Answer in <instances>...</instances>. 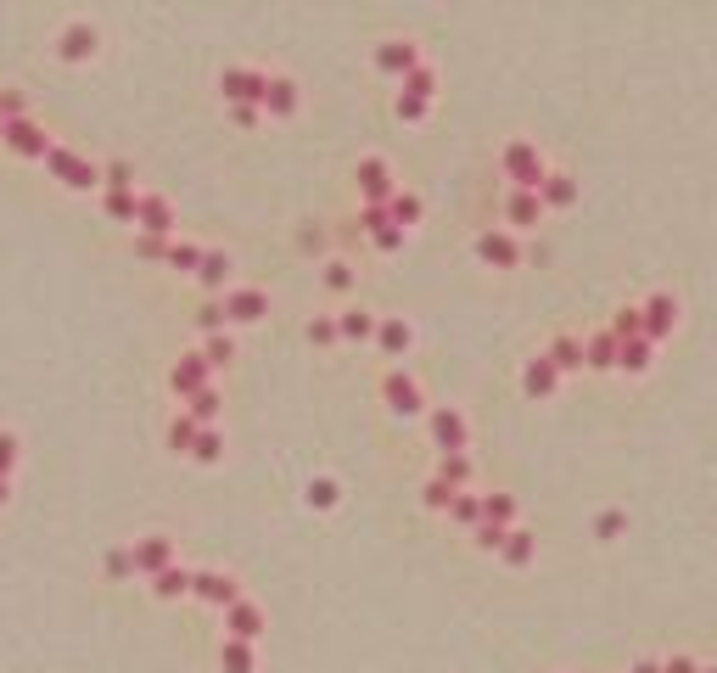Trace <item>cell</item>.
<instances>
[{
	"label": "cell",
	"instance_id": "cell-1",
	"mask_svg": "<svg viewBox=\"0 0 717 673\" xmlns=\"http://www.w3.org/2000/svg\"><path fill=\"white\" fill-rule=\"evenodd\" d=\"M499 169L510 174V191H544V180H549V169H544V158H538V146L533 141H505V152H499Z\"/></svg>",
	"mask_w": 717,
	"mask_h": 673
},
{
	"label": "cell",
	"instance_id": "cell-2",
	"mask_svg": "<svg viewBox=\"0 0 717 673\" xmlns=\"http://www.w3.org/2000/svg\"><path fill=\"white\" fill-rule=\"evenodd\" d=\"M45 174L68 191H96L101 186V163H90L85 152H73V146H51V158H45Z\"/></svg>",
	"mask_w": 717,
	"mask_h": 673
},
{
	"label": "cell",
	"instance_id": "cell-3",
	"mask_svg": "<svg viewBox=\"0 0 717 673\" xmlns=\"http://www.w3.org/2000/svg\"><path fill=\"white\" fill-rule=\"evenodd\" d=\"M426 438H432L437 455H465V449H471V421H465L454 404H432V416H426Z\"/></svg>",
	"mask_w": 717,
	"mask_h": 673
},
{
	"label": "cell",
	"instance_id": "cell-4",
	"mask_svg": "<svg viewBox=\"0 0 717 673\" xmlns=\"http://www.w3.org/2000/svg\"><path fill=\"white\" fill-rule=\"evenodd\" d=\"M0 146L12 152V158H29V163H45L51 158V129L40 124V118H12V124L0 129Z\"/></svg>",
	"mask_w": 717,
	"mask_h": 673
},
{
	"label": "cell",
	"instance_id": "cell-5",
	"mask_svg": "<svg viewBox=\"0 0 717 673\" xmlns=\"http://www.w3.org/2000/svg\"><path fill=\"white\" fill-rule=\"evenodd\" d=\"M353 180H359V197L370 202V208H387V202L398 197V180H393V163L387 158H359V169H353Z\"/></svg>",
	"mask_w": 717,
	"mask_h": 673
},
{
	"label": "cell",
	"instance_id": "cell-6",
	"mask_svg": "<svg viewBox=\"0 0 717 673\" xmlns=\"http://www.w3.org/2000/svg\"><path fill=\"white\" fill-rule=\"evenodd\" d=\"M202 387H213V365H208L202 348H191V354H180L169 365V393L174 399H197Z\"/></svg>",
	"mask_w": 717,
	"mask_h": 673
},
{
	"label": "cell",
	"instance_id": "cell-7",
	"mask_svg": "<svg viewBox=\"0 0 717 673\" xmlns=\"http://www.w3.org/2000/svg\"><path fill=\"white\" fill-rule=\"evenodd\" d=\"M219 90H225L230 107H264L269 73L264 68H225V73H219Z\"/></svg>",
	"mask_w": 717,
	"mask_h": 673
},
{
	"label": "cell",
	"instance_id": "cell-8",
	"mask_svg": "<svg viewBox=\"0 0 717 673\" xmlns=\"http://www.w3.org/2000/svg\"><path fill=\"white\" fill-rule=\"evenodd\" d=\"M381 399H387V410H393V416H421V410H426L421 382H415L404 365H393V371L381 376Z\"/></svg>",
	"mask_w": 717,
	"mask_h": 673
},
{
	"label": "cell",
	"instance_id": "cell-9",
	"mask_svg": "<svg viewBox=\"0 0 717 673\" xmlns=\"http://www.w3.org/2000/svg\"><path fill=\"white\" fill-rule=\"evenodd\" d=\"M421 62L426 57H421V45H415V40H381L376 45V73H387V79H398V85H404Z\"/></svg>",
	"mask_w": 717,
	"mask_h": 673
},
{
	"label": "cell",
	"instance_id": "cell-10",
	"mask_svg": "<svg viewBox=\"0 0 717 673\" xmlns=\"http://www.w3.org/2000/svg\"><path fill=\"white\" fill-rule=\"evenodd\" d=\"M477 258L488 264V270H516L521 264L516 230H477Z\"/></svg>",
	"mask_w": 717,
	"mask_h": 673
},
{
	"label": "cell",
	"instance_id": "cell-11",
	"mask_svg": "<svg viewBox=\"0 0 717 673\" xmlns=\"http://www.w3.org/2000/svg\"><path fill=\"white\" fill-rule=\"evenodd\" d=\"M96 45H101V29L85 23V17H73V23H62V34H57V57L62 62H90Z\"/></svg>",
	"mask_w": 717,
	"mask_h": 673
},
{
	"label": "cell",
	"instance_id": "cell-12",
	"mask_svg": "<svg viewBox=\"0 0 717 673\" xmlns=\"http://www.w3.org/2000/svg\"><path fill=\"white\" fill-rule=\"evenodd\" d=\"M191 595H197L202 606H219V612H230V606L241 601V584L230 573H219V567H202L197 584H191Z\"/></svg>",
	"mask_w": 717,
	"mask_h": 673
},
{
	"label": "cell",
	"instance_id": "cell-13",
	"mask_svg": "<svg viewBox=\"0 0 717 673\" xmlns=\"http://www.w3.org/2000/svg\"><path fill=\"white\" fill-rule=\"evenodd\" d=\"M225 315H230V326H258V320L269 315V292L264 287H230Z\"/></svg>",
	"mask_w": 717,
	"mask_h": 673
},
{
	"label": "cell",
	"instance_id": "cell-14",
	"mask_svg": "<svg viewBox=\"0 0 717 673\" xmlns=\"http://www.w3.org/2000/svg\"><path fill=\"white\" fill-rule=\"evenodd\" d=\"M174 567V539L169 533H146V539H135V573L141 578H157Z\"/></svg>",
	"mask_w": 717,
	"mask_h": 673
},
{
	"label": "cell",
	"instance_id": "cell-15",
	"mask_svg": "<svg viewBox=\"0 0 717 673\" xmlns=\"http://www.w3.org/2000/svg\"><path fill=\"white\" fill-rule=\"evenodd\" d=\"M135 230H141V236H163V242H174V208H169V197L141 191V219H135Z\"/></svg>",
	"mask_w": 717,
	"mask_h": 673
},
{
	"label": "cell",
	"instance_id": "cell-16",
	"mask_svg": "<svg viewBox=\"0 0 717 673\" xmlns=\"http://www.w3.org/2000/svg\"><path fill=\"white\" fill-rule=\"evenodd\" d=\"M258 634H264V606L241 595V601L225 612V640H247V645H253Z\"/></svg>",
	"mask_w": 717,
	"mask_h": 673
},
{
	"label": "cell",
	"instance_id": "cell-17",
	"mask_svg": "<svg viewBox=\"0 0 717 673\" xmlns=\"http://www.w3.org/2000/svg\"><path fill=\"white\" fill-rule=\"evenodd\" d=\"M639 309H645V337H650V343H661V337L678 326V303H673V292H650Z\"/></svg>",
	"mask_w": 717,
	"mask_h": 673
},
{
	"label": "cell",
	"instance_id": "cell-18",
	"mask_svg": "<svg viewBox=\"0 0 717 673\" xmlns=\"http://www.w3.org/2000/svg\"><path fill=\"white\" fill-rule=\"evenodd\" d=\"M376 348L387 359H404L409 348H415V326H409L404 315H381V326H376Z\"/></svg>",
	"mask_w": 717,
	"mask_h": 673
},
{
	"label": "cell",
	"instance_id": "cell-19",
	"mask_svg": "<svg viewBox=\"0 0 717 673\" xmlns=\"http://www.w3.org/2000/svg\"><path fill=\"white\" fill-rule=\"evenodd\" d=\"M617 359H622V343L611 337V326L583 337V371H617Z\"/></svg>",
	"mask_w": 717,
	"mask_h": 673
},
{
	"label": "cell",
	"instance_id": "cell-20",
	"mask_svg": "<svg viewBox=\"0 0 717 673\" xmlns=\"http://www.w3.org/2000/svg\"><path fill=\"white\" fill-rule=\"evenodd\" d=\"M555 387H561V371L549 365V354H533L521 365V393H527V399H549Z\"/></svg>",
	"mask_w": 717,
	"mask_h": 673
},
{
	"label": "cell",
	"instance_id": "cell-21",
	"mask_svg": "<svg viewBox=\"0 0 717 673\" xmlns=\"http://www.w3.org/2000/svg\"><path fill=\"white\" fill-rule=\"evenodd\" d=\"M544 214H549V208H544V197H538V191H505V219H510L516 230H533Z\"/></svg>",
	"mask_w": 717,
	"mask_h": 673
},
{
	"label": "cell",
	"instance_id": "cell-22",
	"mask_svg": "<svg viewBox=\"0 0 717 673\" xmlns=\"http://www.w3.org/2000/svg\"><path fill=\"white\" fill-rule=\"evenodd\" d=\"M297 79H286V73H269V96H264V118H292L297 113Z\"/></svg>",
	"mask_w": 717,
	"mask_h": 673
},
{
	"label": "cell",
	"instance_id": "cell-23",
	"mask_svg": "<svg viewBox=\"0 0 717 673\" xmlns=\"http://www.w3.org/2000/svg\"><path fill=\"white\" fill-rule=\"evenodd\" d=\"M337 326H342V343H376L381 315H370V309H342Z\"/></svg>",
	"mask_w": 717,
	"mask_h": 673
},
{
	"label": "cell",
	"instance_id": "cell-24",
	"mask_svg": "<svg viewBox=\"0 0 717 673\" xmlns=\"http://www.w3.org/2000/svg\"><path fill=\"white\" fill-rule=\"evenodd\" d=\"M197 281H202L208 292H230V253H225V247H208V253H202Z\"/></svg>",
	"mask_w": 717,
	"mask_h": 673
},
{
	"label": "cell",
	"instance_id": "cell-25",
	"mask_svg": "<svg viewBox=\"0 0 717 673\" xmlns=\"http://www.w3.org/2000/svg\"><path fill=\"white\" fill-rule=\"evenodd\" d=\"M191 584H197V573L174 561L169 573H157V578H152V595H157V601H180V595H191Z\"/></svg>",
	"mask_w": 717,
	"mask_h": 673
},
{
	"label": "cell",
	"instance_id": "cell-26",
	"mask_svg": "<svg viewBox=\"0 0 717 673\" xmlns=\"http://www.w3.org/2000/svg\"><path fill=\"white\" fill-rule=\"evenodd\" d=\"M544 354H549V365H555L561 376H566V371H583V337H566V331H561V337H555Z\"/></svg>",
	"mask_w": 717,
	"mask_h": 673
},
{
	"label": "cell",
	"instance_id": "cell-27",
	"mask_svg": "<svg viewBox=\"0 0 717 673\" xmlns=\"http://www.w3.org/2000/svg\"><path fill=\"white\" fill-rule=\"evenodd\" d=\"M101 208H107V219H118V225H135V219H141V191H101Z\"/></svg>",
	"mask_w": 717,
	"mask_h": 673
},
{
	"label": "cell",
	"instance_id": "cell-28",
	"mask_svg": "<svg viewBox=\"0 0 717 673\" xmlns=\"http://www.w3.org/2000/svg\"><path fill=\"white\" fill-rule=\"evenodd\" d=\"M432 477H443L449 488H471V483H477V466H471V455H437V472Z\"/></svg>",
	"mask_w": 717,
	"mask_h": 673
},
{
	"label": "cell",
	"instance_id": "cell-29",
	"mask_svg": "<svg viewBox=\"0 0 717 673\" xmlns=\"http://www.w3.org/2000/svg\"><path fill=\"white\" fill-rule=\"evenodd\" d=\"M219 668L225 673H258V651L247 640H225L219 645Z\"/></svg>",
	"mask_w": 717,
	"mask_h": 673
},
{
	"label": "cell",
	"instance_id": "cell-30",
	"mask_svg": "<svg viewBox=\"0 0 717 673\" xmlns=\"http://www.w3.org/2000/svg\"><path fill=\"white\" fill-rule=\"evenodd\" d=\"M650 359H656V343H650V337H633V343H622L617 371H628V376H645V371H650Z\"/></svg>",
	"mask_w": 717,
	"mask_h": 673
},
{
	"label": "cell",
	"instance_id": "cell-31",
	"mask_svg": "<svg viewBox=\"0 0 717 673\" xmlns=\"http://www.w3.org/2000/svg\"><path fill=\"white\" fill-rule=\"evenodd\" d=\"M538 556V539L527 528H510V539H505V550H499V561L505 567H527V561Z\"/></svg>",
	"mask_w": 717,
	"mask_h": 673
},
{
	"label": "cell",
	"instance_id": "cell-32",
	"mask_svg": "<svg viewBox=\"0 0 717 673\" xmlns=\"http://www.w3.org/2000/svg\"><path fill=\"white\" fill-rule=\"evenodd\" d=\"M219 404H225L219 399V387H202L197 399H185V416L197 421V427H219Z\"/></svg>",
	"mask_w": 717,
	"mask_h": 673
},
{
	"label": "cell",
	"instance_id": "cell-33",
	"mask_svg": "<svg viewBox=\"0 0 717 673\" xmlns=\"http://www.w3.org/2000/svg\"><path fill=\"white\" fill-rule=\"evenodd\" d=\"M538 197H544V208H572V202H577V180H572V174H555V169H549V180H544V191H538Z\"/></svg>",
	"mask_w": 717,
	"mask_h": 673
},
{
	"label": "cell",
	"instance_id": "cell-34",
	"mask_svg": "<svg viewBox=\"0 0 717 673\" xmlns=\"http://www.w3.org/2000/svg\"><path fill=\"white\" fill-rule=\"evenodd\" d=\"M202 253H208V247H197V242H180V236H174V242H169V270H180V275H197V270H202Z\"/></svg>",
	"mask_w": 717,
	"mask_h": 673
},
{
	"label": "cell",
	"instance_id": "cell-35",
	"mask_svg": "<svg viewBox=\"0 0 717 673\" xmlns=\"http://www.w3.org/2000/svg\"><path fill=\"white\" fill-rule=\"evenodd\" d=\"M197 432H202V427L180 410V416L169 421V449H174V455H191V449H197Z\"/></svg>",
	"mask_w": 717,
	"mask_h": 673
},
{
	"label": "cell",
	"instance_id": "cell-36",
	"mask_svg": "<svg viewBox=\"0 0 717 673\" xmlns=\"http://www.w3.org/2000/svg\"><path fill=\"white\" fill-rule=\"evenodd\" d=\"M460 494H465V488H449L443 477H426V488H421V505H426V511H449V505L460 500Z\"/></svg>",
	"mask_w": 717,
	"mask_h": 673
},
{
	"label": "cell",
	"instance_id": "cell-37",
	"mask_svg": "<svg viewBox=\"0 0 717 673\" xmlns=\"http://www.w3.org/2000/svg\"><path fill=\"white\" fill-rule=\"evenodd\" d=\"M482 522L516 528V500H510V494H482Z\"/></svg>",
	"mask_w": 717,
	"mask_h": 673
},
{
	"label": "cell",
	"instance_id": "cell-38",
	"mask_svg": "<svg viewBox=\"0 0 717 673\" xmlns=\"http://www.w3.org/2000/svg\"><path fill=\"white\" fill-rule=\"evenodd\" d=\"M611 337H617V343L645 337V309H617V315H611Z\"/></svg>",
	"mask_w": 717,
	"mask_h": 673
},
{
	"label": "cell",
	"instance_id": "cell-39",
	"mask_svg": "<svg viewBox=\"0 0 717 673\" xmlns=\"http://www.w3.org/2000/svg\"><path fill=\"white\" fill-rule=\"evenodd\" d=\"M449 516L460 522V528H471V533H477V522H482V494H477V488H465L460 500L449 505Z\"/></svg>",
	"mask_w": 717,
	"mask_h": 673
},
{
	"label": "cell",
	"instance_id": "cell-40",
	"mask_svg": "<svg viewBox=\"0 0 717 673\" xmlns=\"http://www.w3.org/2000/svg\"><path fill=\"white\" fill-rule=\"evenodd\" d=\"M191 460H202V466L225 460V432H219V427H202V432H197V449H191Z\"/></svg>",
	"mask_w": 717,
	"mask_h": 673
},
{
	"label": "cell",
	"instance_id": "cell-41",
	"mask_svg": "<svg viewBox=\"0 0 717 673\" xmlns=\"http://www.w3.org/2000/svg\"><path fill=\"white\" fill-rule=\"evenodd\" d=\"M225 326H230V315H225V298H208V303L197 309V331H202V337H219Z\"/></svg>",
	"mask_w": 717,
	"mask_h": 673
},
{
	"label": "cell",
	"instance_id": "cell-42",
	"mask_svg": "<svg viewBox=\"0 0 717 673\" xmlns=\"http://www.w3.org/2000/svg\"><path fill=\"white\" fill-rule=\"evenodd\" d=\"M387 214H393V225H421V197H415V191H398L393 202H387Z\"/></svg>",
	"mask_w": 717,
	"mask_h": 673
},
{
	"label": "cell",
	"instance_id": "cell-43",
	"mask_svg": "<svg viewBox=\"0 0 717 673\" xmlns=\"http://www.w3.org/2000/svg\"><path fill=\"white\" fill-rule=\"evenodd\" d=\"M101 191H135V169H129L124 158L101 163Z\"/></svg>",
	"mask_w": 717,
	"mask_h": 673
},
{
	"label": "cell",
	"instance_id": "cell-44",
	"mask_svg": "<svg viewBox=\"0 0 717 673\" xmlns=\"http://www.w3.org/2000/svg\"><path fill=\"white\" fill-rule=\"evenodd\" d=\"M101 573L107 578H135V545H118L101 556Z\"/></svg>",
	"mask_w": 717,
	"mask_h": 673
},
{
	"label": "cell",
	"instance_id": "cell-45",
	"mask_svg": "<svg viewBox=\"0 0 717 673\" xmlns=\"http://www.w3.org/2000/svg\"><path fill=\"white\" fill-rule=\"evenodd\" d=\"M404 96H421V101L437 96V68H432V62H421V68L404 79Z\"/></svg>",
	"mask_w": 717,
	"mask_h": 673
},
{
	"label": "cell",
	"instance_id": "cell-46",
	"mask_svg": "<svg viewBox=\"0 0 717 673\" xmlns=\"http://www.w3.org/2000/svg\"><path fill=\"white\" fill-rule=\"evenodd\" d=\"M353 281L359 275H353L348 258H325V292H353Z\"/></svg>",
	"mask_w": 717,
	"mask_h": 673
},
{
	"label": "cell",
	"instance_id": "cell-47",
	"mask_svg": "<svg viewBox=\"0 0 717 673\" xmlns=\"http://www.w3.org/2000/svg\"><path fill=\"white\" fill-rule=\"evenodd\" d=\"M309 343H314V348H331V343H342V326H337V315H314V320H309Z\"/></svg>",
	"mask_w": 717,
	"mask_h": 673
},
{
	"label": "cell",
	"instance_id": "cell-48",
	"mask_svg": "<svg viewBox=\"0 0 717 673\" xmlns=\"http://www.w3.org/2000/svg\"><path fill=\"white\" fill-rule=\"evenodd\" d=\"M202 354H208V365L219 371V365H230V359H236V337H230V331H219V337H208V343H202Z\"/></svg>",
	"mask_w": 717,
	"mask_h": 673
},
{
	"label": "cell",
	"instance_id": "cell-49",
	"mask_svg": "<svg viewBox=\"0 0 717 673\" xmlns=\"http://www.w3.org/2000/svg\"><path fill=\"white\" fill-rule=\"evenodd\" d=\"M337 500H342L337 477H314V483H309V505H314V511H331Z\"/></svg>",
	"mask_w": 717,
	"mask_h": 673
},
{
	"label": "cell",
	"instance_id": "cell-50",
	"mask_svg": "<svg viewBox=\"0 0 717 673\" xmlns=\"http://www.w3.org/2000/svg\"><path fill=\"white\" fill-rule=\"evenodd\" d=\"M17 455H23L17 432H12V427H0V477H12V472H17Z\"/></svg>",
	"mask_w": 717,
	"mask_h": 673
},
{
	"label": "cell",
	"instance_id": "cell-51",
	"mask_svg": "<svg viewBox=\"0 0 717 673\" xmlns=\"http://www.w3.org/2000/svg\"><path fill=\"white\" fill-rule=\"evenodd\" d=\"M622 528H628V516H622V511H600V516H594V539H600V545H611Z\"/></svg>",
	"mask_w": 717,
	"mask_h": 673
},
{
	"label": "cell",
	"instance_id": "cell-52",
	"mask_svg": "<svg viewBox=\"0 0 717 673\" xmlns=\"http://www.w3.org/2000/svg\"><path fill=\"white\" fill-rule=\"evenodd\" d=\"M393 113L404 118V124H421L426 113H432V101H421V96H404V90H398V101H393Z\"/></svg>",
	"mask_w": 717,
	"mask_h": 673
},
{
	"label": "cell",
	"instance_id": "cell-53",
	"mask_svg": "<svg viewBox=\"0 0 717 673\" xmlns=\"http://www.w3.org/2000/svg\"><path fill=\"white\" fill-rule=\"evenodd\" d=\"M404 236H409V230H404V225H393V219H387V225H376V230H370V242H376L381 253H398V247H404Z\"/></svg>",
	"mask_w": 717,
	"mask_h": 673
},
{
	"label": "cell",
	"instance_id": "cell-54",
	"mask_svg": "<svg viewBox=\"0 0 717 673\" xmlns=\"http://www.w3.org/2000/svg\"><path fill=\"white\" fill-rule=\"evenodd\" d=\"M0 113H6V124H12V118H34L23 90H0Z\"/></svg>",
	"mask_w": 717,
	"mask_h": 673
},
{
	"label": "cell",
	"instance_id": "cell-55",
	"mask_svg": "<svg viewBox=\"0 0 717 673\" xmlns=\"http://www.w3.org/2000/svg\"><path fill=\"white\" fill-rule=\"evenodd\" d=\"M135 253L152 258V264H169V242L163 236H135Z\"/></svg>",
	"mask_w": 717,
	"mask_h": 673
},
{
	"label": "cell",
	"instance_id": "cell-56",
	"mask_svg": "<svg viewBox=\"0 0 717 673\" xmlns=\"http://www.w3.org/2000/svg\"><path fill=\"white\" fill-rule=\"evenodd\" d=\"M505 539H510V528H499V522H477V545L482 550H505Z\"/></svg>",
	"mask_w": 717,
	"mask_h": 673
},
{
	"label": "cell",
	"instance_id": "cell-57",
	"mask_svg": "<svg viewBox=\"0 0 717 673\" xmlns=\"http://www.w3.org/2000/svg\"><path fill=\"white\" fill-rule=\"evenodd\" d=\"M230 124L236 129H258L264 124V107H230Z\"/></svg>",
	"mask_w": 717,
	"mask_h": 673
},
{
	"label": "cell",
	"instance_id": "cell-58",
	"mask_svg": "<svg viewBox=\"0 0 717 673\" xmlns=\"http://www.w3.org/2000/svg\"><path fill=\"white\" fill-rule=\"evenodd\" d=\"M661 673H701V662L695 657H667L661 662Z\"/></svg>",
	"mask_w": 717,
	"mask_h": 673
},
{
	"label": "cell",
	"instance_id": "cell-59",
	"mask_svg": "<svg viewBox=\"0 0 717 673\" xmlns=\"http://www.w3.org/2000/svg\"><path fill=\"white\" fill-rule=\"evenodd\" d=\"M297 242H303V253H325V230H303V236H297Z\"/></svg>",
	"mask_w": 717,
	"mask_h": 673
},
{
	"label": "cell",
	"instance_id": "cell-60",
	"mask_svg": "<svg viewBox=\"0 0 717 673\" xmlns=\"http://www.w3.org/2000/svg\"><path fill=\"white\" fill-rule=\"evenodd\" d=\"M628 673H661V662H650V657H645V662H633Z\"/></svg>",
	"mask_w": 717,
	"mask_h": 673
},
{
	"label": "cell",
	"instance_id": "cell-61",
	"mask_svg": "<svg viewBox=\"0 0 717 673\" xmlns=\"http://www.w3.org/2000/svg\"><path fill=\"white\" fill-rule=\"evenodd\" d=\"M12 500V477H0V505Z\"/></svg>",
	"mask_w": 717,
	"mask_h": 673
},
{
	"label": "cell",
	"instance_id": "cell-62",
	"mask_svg": "<svg viewBox=\"0 0 717 673\" xmlns=\"http://www.w3.org/2000/svg\"><path fill=\"white\" fill-rule=\"evenodd\" d=\"M0 129H6V113H0Z\"/></svg>",
	"mask_w": 717,
	"mask_h": 673
},
{
	"label": "cell",
	"instance_id": "cell-63",
	"mask_svg": "<svg viewBox=\"0 0 717 673\" xmlns=\"http://www.w3.org/2000/svg\"><path fill=\"white\" fill-rule=\"evenodd\" d=\"M701 673H717V668H701Z\"/></svg>",
	"mask_w": 717,
	"mask_h": 673
}]
</instances>
